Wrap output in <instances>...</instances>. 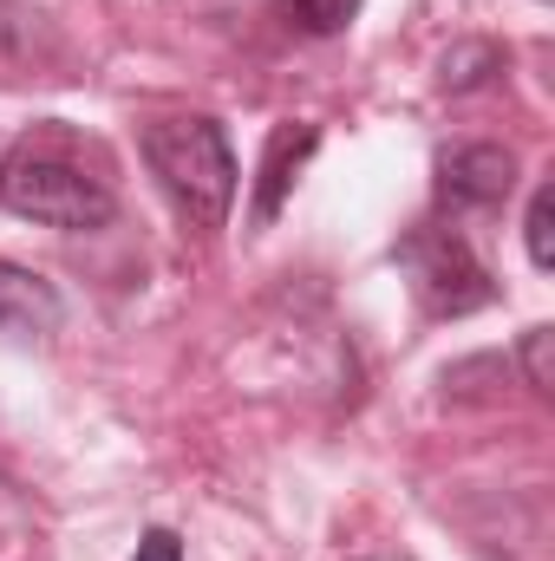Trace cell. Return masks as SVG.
<instances>
[{
    "mask_svg": "<svg viewBox=\"0 0 555 561\" xmlns=\"http://www.w3.org/2000/svg\"><path fill=\"white\" fill-rule=\"evenodd\" d=\"M0 203L39 229H105L118 216V183L53 118L0 157Z\"/></svg>",
    "mask_w": 555,
    "mask_h": 561,
    "instance_id": "1",
    "label": "cell"
},
{
    "mask_svg": "<svg viewBox=\"0 0 555 561\" xmlns=\"http://www.w3.org/2000/svg\"><path fill=\"white\" fill-rule=\"evenodd\" d=\"M144 163L157 176V190L177 203V216L190 229H223L236 209V144L216 118H157L138 138Z\"/></svg>",
    "mask_w": 555,
    "mask_h": 561,
    "instance_id": "2",
    "label": "cell"
},
{
    "mask_svg": "<svg viewBox=\"0 0 555 561\" xmlns=\"http://www.w3.org/2000/svg\"><path fill=\"white\" fill-rule=\"evenodd\" d=\"M393 255H399V268L412 275L424 313H438V320H457V313H477V307L497 300L490 268H484L477 249H471L464 236H451V229H412Z\"/></svg>",
    "mask_w": 555,
    "mask_h": 561,
    "instance_id": "3",
    "label": "cell"
},
{
    "mask_svg": "<svg viewBox=\"0 0 555 561\" xmlns=\"http://www.w3.org/2000/svg\"><path fill=\"white\" fill-rule=\"evenodd\" d=\"M517 190V157L503 144H457L438 157V203L444 209H497Z\"/></svg>",
    "mask_w": 555,
    "mask_h": 561,
    "instance_id": "4",
    "label": "cell"
},
{
    "mask_svg": "<svg viewBox=\"0 0 555 561\" xmlns=\"http://www.w3.org/2000/svg\"><path fill=\"white\" fill-rule=\"evenodd\" d=\"M66 320L59 287L20 262H0V340H46Z\"/></svg>",
    "mask_w": 555,
    "mask_h": 561,
    "instance_id": "5",
    "label": "cell"
},
{
    "mask_svg": "<svg viewBox=\"0 0 555 561\" xmlns=\"http://www.w3.org/2000/svg\"><path fill=\"white\" fill-rule=\"evenodd\" d=\"M314 144H320V131L314 125H281L275 138H269V150H262V176H256V229H269L281 216V203H287V190H294V176H301V163L314 157Z\"/></svg>",
    "mask_w": 555,
    "mask_h": 561,
    "instance_id": "6",
    "label": "cell"
},
{
    "mask_svg": "<svg viewBox=\"0 0 555 561\" xmlns=\"http://www.w3.org/2000/svg\"><path fill=\"white\" fill-rule=\"evenodd\" d=\"M275 13L307 39H340L360 20V0H275Z\"/></svg>",
    "mask_w": 555,
    "mask_h": 561,
    "instance_id": "7",
    "label": "cell"
},
{
    "mask_svg": "<svg viewBox=\"0 0 555 561\" xmlns=\"http://www.w3.org/2000/svg\"><path fill=\"white\" fill-rule=\"evenodd\" d=\"M497 72H503V46H490V39H471V46L444 53V92H471V85H484Z\"/></svg>",
    "mask_w": 555,
    "mask_h": 561,
    "instance_id": "8",
    "label": "cell"
},
{
    "mask_svg": "<svg viewBox=\"0 0 555 561\" xmlns=\"http://www.w3.org/2000/svg\"><path fill=\"white\" fill-rule=\"evenodd\" d=\"M550 222H555V190L550 183H536V196H530V216H523V249H530V268H555V242H550Z\"/></svg>",
    "mask_w": 555,
    "mask_h": 561,
    "instance_id": "9",
    "label": "cell"
},
{
    "mask_svg": "<svg viewBox=\"0 0 555 561\" xmlns=\"http://www.w3.org/2000/svg\"><path fill=\"white\" fill-rule=\"evenodd\" d=\"M523 386L550 399V327H530L523 333Z\"/></svg>",
    "mask_w": 555,
    "mask_h": 561,
    "instance_id": "10",
    "label": "cell"
},
{
    "mask_svg": "<svg viewBox=\"0 0 555 561\" xmlns=\"http://www.w3.org/2000/svg\"><path fill=\"white\" fill-rule=\"evenodd\" d=\"M132 561H183V542H177L170 529H150V536L138 542V556H132Z\"/></svg>",
    "mask_w": 555,
    "mask_h": 561,
    "instance_id": "11",
    "label": "cell"
}]
</instances>
